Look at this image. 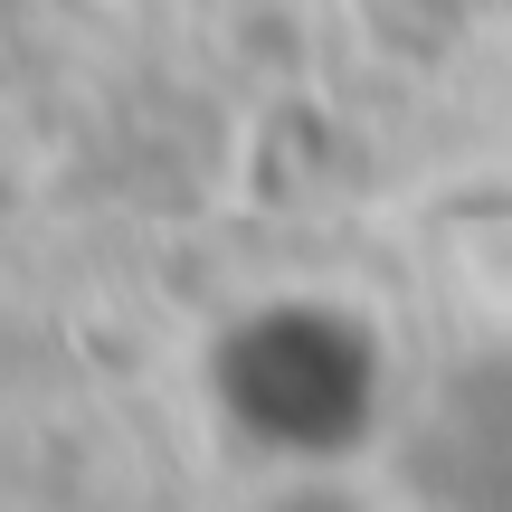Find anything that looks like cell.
Segmentation results:
<instances>
[{"mask_svg":"<svg viewBox=\"0 0 512 512\" xmlns=\"http://www.w3.org/2000/svg\"><path fill=\"white\" fill-rule=\"evenodd\" d=\"M200 408L256 475H361L399 446L408 370L361 294L266 285L209 323Z\"/></svg>","mask_w":512,"mask_h":512,"instance_id":"6da1fadb","label":"cell"},{"mask_svg":"<svg viewBox=\"0 0 512 512\" xmlns=\"http://www.w3.org/2000/svg\"><path fill=\"white\" fill-rule=\"evenodd\" d=\"M389 456L408 465L418 512H512V342H484L437 370V389L399 418Z\"/></svg>","mask_w":512,"mask_h":512,"instance_id":"7a4b0ae2","label":"cell"},{"mask_svg":"<svg viewBox=\"0 0 512 512\" xmlns=\"http://www.w3.org/2000/svg\"><path fill=\"white\" fill-rule=\"evenodd\" d=\"M266 512H361L342 475H266Z\"/></svg>","mask_w":512,"mask_h":512,"instance_id":"3957f363","label":"cell"}]
</instances>
